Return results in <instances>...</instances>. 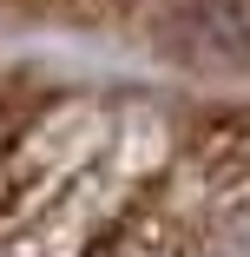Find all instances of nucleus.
I'll return each mask as SVG.
<instances>
[{"label": "nucleus", "mask_w": 250, "mask_h": 257, "mask_svg": "<svg viewBox=\"0 0 250 257\" xmlns=\"http://www.w3.org/2000/svg\"><path fill=\"white\" fill-rule=\"evenodd\" d=\"M165 53L217 73H250V0H184L158 27Z\"/></svg>", "instance_id": "nucleus-1"}]
</instances>
